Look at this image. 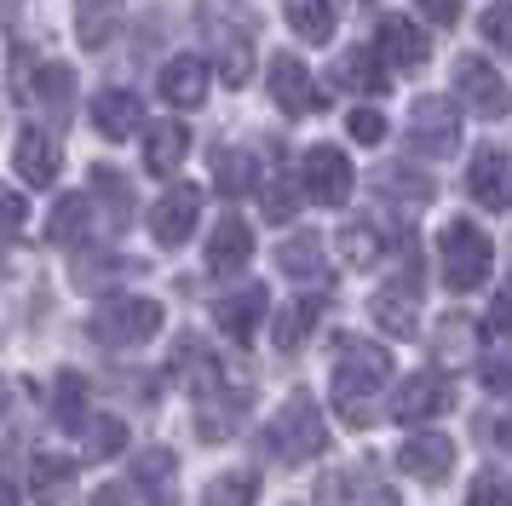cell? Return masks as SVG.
Segmentation results:
<instances>
[{"label":"cell","instance_id":"4dcf8cb0","mask_svg":"<svg viewBox=\"0 0 512 506\" xmlns=\"http://www.w3.org/2000/svg\"><path fill=\"white\" fill-rule=\"evenodd\" d=\"M282 12L294 23V35H305V41L323 46L334 35V0H282Z\"/></svg>","mask_w":512,"mask_h":506},{"label":"cell","instance_id":"1f68e13d","mask_svg":"<svg viewBox=\"0 0 512 506\" xmlns=\"http://www.w3.org/2000/svg\"><path fill=\"white\" fill-rule=\"evenodd\" d=\"M340 253H346V265H363V271H369L374 259L386 253V236H380L369 219H351V225L340 230Z\"/></svg>","mask_w":512,"mask_h":506},{"label":"cell","instance_id":"3957f363","mask_svg":"<svg viewBox=\"0 0 512 506\" xmlns=\"http://www.w3.org/2000/svg\"><path fill=\"white\" fill-rule=\"evenodd\" d=\"M323 443H328V432H323V409L305 397V391H294L288 403L277 409V420H271V432H265V449L277 460H288V466H300V460H317L323 455Z\"/></svg>","mask_w":512,"mask_h":506},{"label":"cell","instance_id":"ac0fdd59","mask_svg":"<svg viewBox=\"0 0 512 506\" xmlns=\"http://www.w3.org/2000/svg\"><path fill=\"white\" fill-rule=\"evenodd\" d=\"M248 259H254V230L242 225V219H219L213 236H208V271L213 276H236Z\"/></svg>","mask_w":512,"mask_h":506},{"label":"cell","instance_id":"f546056e","mask_svg":"<svg viewBox=\"0 0 512 506\" xmlns=\"http://www.w3.org/2000/svg\"><path fill=\"white\" fill-rule=\"evenodd\" d=\"M213 52H219V75H225L231 87H242V81L254 75V46H248L242 29H219V35H213Z\"/></svg>","mask_w":512,"mask_h":506},{"label":"cell","instance_id":"f6af8a7d","mask_svg":"<svg viewBox=\"0 0 512 506\" xmlns=\"http://www.w3.org/2000/svg\"><path fill=\"white\" fill-rule=\"evenodd\" d=\"M484 386L495 397H512V363H484Z\"/></svg>","mask_w":512,"mask_h":506},{"label":"cell","instance_id":"83f0119b","mask_svg":"<svg viewBox=\"0 0 512 506\" xmlns=\"http://www.w3.org/2000/svg\"><path fill=\"white\" fill-rule=\"evenodd\" d=\"M87 230H93V196H64V202L52 207V225H47L52 242L75 248V242H81Z\"/></svg>","mask_w":512,"mask_h":506},{"label":"cell","instance_id":"44dd1931","mask_svg":"<svg viewBox=\"0 0 512 506\" xmlns=\"http://www.w3.org/2000/svg\"><path fill=\"white\" fill-rule=\"evenodd\" d=\"M334 81H340V87H351V92H386V87H392L386 58H380V52H369V46H351V52H340Z\"/></svg>","mask_w":512,"mask_h":506},{"label":"cell","instance_id":"8fae6325","mask_svg":"<svg viewBox=\"0 0 512 506\" xmlns=\"http://www.w3.org/2000/svg\"><path fill=\"white\" fill-rule=\"evenodd\" d=\"M12 167H18V179L35 184V190H47L58 179V167H64V150H58V138L41 133V127H24L18 138V150H12Z\"/></svg>","mask_w":512,"mask_h":506},{"label":"cell","instance_id":"816d5d0a","mask_svg":"<svg viewBox=\"0 0 512 506\" xmlns=\"http://www.w3.org/2000/svg\"><path fill=\"white\" fill-rule=\"evenodd\" d=\"M6 403H12V397H6V386H0V420H6Z\"/></svg>","mask_w":512,"mask_h":506},{"label":"cell","instance_id":"ffe728a7","mask_svg":"<svg viewBox=\"0 0 512 506\" xmlns=\"http://www.w3.org/2000/svg\"><path fill=\"white\" fill-rule=\"evenodd\" d=\"M190 150V127H179V121H156V127H144V167L150 173H179V161H185Z\"/></svg>","mask_w":512,"mask_h":506},{"label":"cell","instance_id":"e575fe53","mask_svg":"<svg viewBox=\"0 0 512 506\" xmlns=\"http://www.w3.org/2000/svg\"><path fill=\"white\" fill-rule=\"evenodd\" d=\"M254 495H259V478H254V472H225V478L208 483L202 506H254Z\"/></svg>","mask_w":512,"mask_h":506},{"label":"cell","instance_id":"681fc988","mask_svg":"<svg viewBox=\"0 0 512 506\" xmlns=\"http://www.w3.org/2000/svg\"><path fill=\"white\" fill-rule=\"evenodd\" d=\"M0 506H18V495H12V478L0 472Z\"/></svg>","mask_w":512,"mask_h":506},{"label":"cell","instance_id":"6da1fadb","mask_svg":"<svg viewBox=\"0 0 512 506\" xmlns=\"http://www.w3.org/2000/svg\"><path fill=\"white\" fill-rule=\"evenodd\" d=\"M386 374H392L386 345H369V340L340 345V357H334V403H340V414L351 426H369V397L386 386Z\"/></svg>","mask_w":512,"mask_h":506},{"label":"cell","instance_id":"d590c367","mask_svg":"<svg viewBox=\"0 0 512 506\" xmlns=\"http://www.w3.org/2000/svg\"><path fill=\"white\" fill-rule=\"evenodd\" d=\"M127 449V420H116V414H98V420H87V455L93 460H110Z\"/></svg>","mask_w":512,"mask_h":506},{"label":"cell","instance_id":"60d3db41","mask_svg":"<svg viewBox=\"0 0 512 506\" xmlns=\"http://www.w3.org/2000/svg\"><path fill=\"white\" fill-rule=\"evenodd\" d=\"M466 506H512V483L489 472V478H478V483H472V495H466Z\"/></svg>","mask_w":512,"mask_h":506},{"label":"cell","instance_id":"7dc6e473","mask_svg":"<svg viewBox=\"0 0 512 506\" xmlns=\"http://www.w3.org/2000/svg\"><path fill=\"white\" fill-rule=\"evenodd\" d=\"M87 506H133V495H127V483H104V489H93Z\"/></svg>","mask_w":512,"mask_h":506},{"label":"cell","instance_id":"e0dca14e","mask_svg":"<svg viewBox=\"0 0 512 506\" xmlns=\"http://www.w3.org/2000/svg\"><path fill=\"white\" fill-rule=\"evenodd\" d=\"M449 466H455V443L438 432H415L403 443V472L420 483H443L449 478Z\"/></svg>","mask_w":512,"mask_h":506},{"label":"cell","instance_id":"c3c4849f","mask_svg":"<svg viewBox=\"0 0 512 506\" xmlns=\"http://www.w3.org/2000/svg\"><path fill=\"white\" fill-rule=\"evenodd\" d=\"M317 501H323V506H346V478L334 472V478H328L323 489H317Z\"/></svg>","mask_w":512,"mask_h":506},{"label":"cell","instance_id":"f1b7e54d","mask_svg":"<svg viewBox=\"0 0 512 506\" xmlns=\"http://www.w3.org/2000/svg\"><path fill=\"white\" fill-rule=\"evenodd\" d=\"M277 265H282V276H294V282L323 276V236H288L277 248Z\"/></svg>","mask_w":512,"mask_h":506},{"label":"cell","instance_id":"ba28073f","mask_svg":"<svg viewBox=\"0 0 512 506\" xmlns=\"http://www.w3.org/2000/svg\"><path fill=\"white\" fill-rule=\"evenodd\" d=\"M455 92H461L466 110H478V115L507 110V81H501V69L489 64V58H478V52H461V58H455Z\"/></svg>","mask_w":512,"mask_h":506},{"label":"cell","instance_id":"bcb514c9","mask_svg":"<svg viewBox=\"0 0 512 506\" xmlns=\"http://www.w3.org/2000/svg\"><path fill=\"white\" fill-rule=\"evenodd\" d=\"M420 12H426L432 23H455L461 18V0H420Z\"/></svg>","mask_w":512,"mask_h":506},{"label":"cell","instance_id":"5bb4252c","mask_svg":"<svg viewBox=\"0 0 512 506\" xmlns=\"http://www.w3.org/2000/svg\"><path fill=\"white\" fill-rule=\"evenodd\" d=\"M265 305H271L265 288H236V294H225L219 305H213V322L242 345V340H254L259 328H265Z\"/></svg>","mask_w":512,"mask_h":506},{"label":"cell","instance_id":"7a4b0ae2","mask_svg":"<svg viewBox=\"0 0 512 506\" xmlns=\"http://www.w3.org/2000/svg\"><path fill=\"white\" fill-rule=\"evenodd\" d=\"M156 328H162V305L156 299H139V294H121V299H104L87 322V334H93L104 351H133V345L156 340Z\"/></svg>","mask_w":512,"mask_h":506},{"label":"cell","instance_id":"9a60e30c","mask_svg":"<svg viewBox=\"0 0 512 506\" xmlns=\"http://www.w3.org/2000/svg\"><path fill=\"white\" fill-rule=\"evenodd\" d=\"M93 127L104 138H133L144 127V104H139V92H127V87H104L93 98Z\"/></svg>","mask_w":512,"mask_h":506},{"label":"cell","instance_id":"74e56055","mask_svg":"<svg viewBox=\"0 0 512 506\" xmlns=\"http://www.w3.org/2000/svg\"><path fill=\"white\" fill-rule=\"evenodd\" d=\"M133 478H139L144 489H156V495L173 489V455H167V449H144L139 466H133Z\"/></svg>","mask_w":512,"mask_h":506},{"label":"cell","instance_id":"484cf974","mask_svg":"<svg viewBox=\"0 0 512 506\" xmlns=\"http://www.w3.org/2000/svg\"><path fill=\"white\" fill-rule=\"evenodd\" d=\"M317 317H323V299H294V305H282V311H277V328H271L277 351H300Z\"/></svg>","mask_w":512,"mask_h":506},{"label":"cell","instance_id":"d6a6232c","mask_svg":"<svg viewBox=\"0 0 512 506\" xmlns=\"http://www.w3.org/2000/svg\"><path fill=\"white\" fill-rule=\"evenodd\" d=\"M75 29L87 46H104L116 35V0H75Z\"/></svg>","mask_w":512,"mask_h":506},{"label":"cell","instance_id":"8d00e7d4","mask_svg":"<svg viewBox=\"0 0 512 506\" xmlns=\"http://www.w3.org/2000/svg\"><path fill=\"white\" fill-rule=\"evenodd\" d=\"M121 271H133V259H116V253H98V259H75V288H104L110 276H121Z\"/></svg>","mask_w":512,"mask_h":506},{"label":"cell","instance_id":"7bdbcfd3","mask_svg":"<svg viewBox=\"0 0 512 506\" xmlns=\"http://www.w3.org/2000/svg\"><path fill=\"white\" fill-rule=\"evenodd\" d=\"M351 138H357V144H380V138H386V115L380 110H351Z\"/></svg>","mask_w":512,"mask_h":506},{"label":"cell","instance_id":"4316f807","mask_svg":"<svg viewBox=\"0 0 512 506\" xmlns=\"http://www.w3.org/2000/svg\"><path fill=\"white\" fill-rule=\"evenodd\" d=\"M35 104L52 115V121H64V115L75 110V75L64 64H47L41 75H35Z\"/></svg>","mask_w":512,"mask_h":506},{"label":"cell","instance_id":"8992f818","mask_svg":"<svg viewBox=\"0 0 512 506\" xmlns=\"http://www.w3.org/2000/svg\"><path fill=\"white\" fill-rule=\"evenodd\" d=\"M196 219H202V190L196 184H173L162 202L150 207V236L162 248H185L190 236H196Z\"/></svg>","mask_w":512,"mask_h":506},{"label":"cell","instance_id":"b9f144b4","mask_svg":"<svg viewBox=\"0 0 512 506\" xmlns=\"http://www.w3.org/2000/svg\"><path fill=\"white\" fill-rule=\"evenodd\" d=\"M24 219H29L24 196H18V190H6V184H0V236H18V230H24Z\"/></svg>","mask_w":512,"mask_h":506},{"label":"cell","instance_id":"7402d4cb","mask_svg":"<svg viewBox=\"0 0 512 506\" xmlns=\"http://www.w3.org/2000/svg\"><path fill=\"white\" fill-rule=\"evenodd\" d=\"M70 483H75L70 455H35V466H29V501L35 506H58L70 495Z\"/></svg>","mask_w":512,"mask_h":506},{"label":"cell","instance_id":"836d02e7","mask_svg":"<svg viewBox=\"0 0 512 506\" xmlns=\"http://www.w3.org/2000/svg\"><path fill=\"white\" fill-rule=\"evenodd\" d=\"M93 196L110 207V219H116V225L133 219V184L121 179L116 167H93Z\"/></svg>","mask_w":512,"mask_h":506},{"label":"cell","instance_id":"ab89813d","mask_svg":"<svg viewBox=\"0 0 512 506\" xmlns=\"http://www.w3.org/2000/svg\"><path fill=\"white\" fill-rule=\"evenodd\" d=\"M294 207H300V184L277 173V179L265 184V219H294Z\"/></svg>","mask_w":512,"mask_h":506},{"label":"cell","instance_id":"cb8c5ba5","mask_svg":"<svg viewBox=\"0 0 512 506\" xmlns=\"http://www.w3.org/2000/svg\"><path fill=\"white\" fill-rule=\"evenodd\" d=\"M213 184L219 196H248L259 184V161L248 150H213Z\"/></svg>","mask_w":512,"mask_h":506},{"label":"cell","instance_id":"52a82bcc","mask_svg":"<svg viewBox=\"0 0 512 506\" xmlns=\"http://www.w3.org/2000/svg\"><path fill=\"white\" fill-rule=\"evenodd\" d=\"M351 184H357V173H351L346 150H334V144H311L305 150V196L323 207H340L351 196Z\"/></svg>","mask_w":512,"mask_h":506},{"label":"cell","instance_id":"603a6c76","mask_svg":"<svg viewBox=\"0 0 512 506\" xmlns=\"http://www.w3.org/2000/svg\"><path fill=\"white\" fill-rule=\"evenodd\" d=\"M374 184H380L392 202H403V207H426V202H432V179L415 173L409 161H386V167L374 173Z\"/></svg>","mask_w":512,"mask_h":506},{"label":"cell","instance_id":"f35d334b","mask_svg":"<svg viewBox=\"0 0 512 506\" xmlns=\"http://www.w3.org/2000/svg\"><path fill=\"white\" fill-rule=\"evenodd\" d=\"M478 29H484V41L495 46V52H507L512 58V0H495L484 18H478Z\"/></svg>","mask_w":512,"mask_h":506},{"label":"cell","instance_id":"2e32d148","mask_svg":"<svg viewBox=\"0 0 512 506\" xmlns=\"http://www.w3.org/2000/svg\"><path fill=\"white\" fill-rule=\"evenodd\" d=\"M156 87H162V98L173 104V110H196V104L208 98V64H202V58H190V52H185V58H167Z\"/></svg>","mask_w":512,"mask_h":506},{"label":"cell","instance_id":"9c48e42d","mask_svg":"<svg viewBox=\"0 0 512 506\" xmlns=\"http://www.w3.org/2000/svg\"><path fill=\"white\" fill-rule=\"evenodd\" d=\"M449 403H455V386H449L443 374H409V380L397 386V397H392V420L415 426V420H432V414H443Z\"/></svg>","mask_w":512,"mask_h":506},{"label":"cell","instance_id":"30bf717a","mask_svg":"<svg viewBox=\"0 0 512 506\" xmlns=\"http://www.w3.org/2000/svg\"><path fill=\"white\" fill-rule=\"evenodd\" d=\"M369 311H374V322H380L386 334H397V340H415V328H420V282H409V276L386 282V288L369 299Z\"/></svg>","mask_w":512,"mask_h":506},{"label":"cell","instance_id":"ee69618b","mask_svg":"<svg viewBox=\"0 0 512 506\" xmlns=\"http://www.w3.org/2000/svg\"><path fill=\"white\" fill-rule=\"evenodd\" d=\"M489 334L495 340H512V299H495L489 305Z\"/></svg>","mask_w":512,"mask_h":506},{"label":"cell","instance_id":"277c9868","mask_svg":"<svg viewBox=\"0 0 512 506\" xmlns=\"http://www.w3.org/2000/svg\"><path fill=\"white\" fill-rule=\"evenodd\" d=\"M438 253H443V282H449L455 294H472V288H484V282H489L495 248H489V236L478 225L449 219V225H443V236H438Z\"/></svg>","mask_w":512,"mask_h":506},{"label":"cell","instance_id":"7c38bea8","mask_svg":"<svg viewBox=\"0 0 512 506\" xmlns=\"http://www.w3.org/2000/svg\"><path fill=\"white\" fill-rule=\"evenodd\" d=\"M271 98H277V110L288 115H305V110H317V87H311V69L294 58V52H277L271 58Z\"/></svg>","mask_w":512,"mask_h":506},{"label":"cell","instance_id":"4fadbf2b","mask_svg":"<svg viewBox=\"0 0 512 506\" xmlns=\"http://www.w3.org/2000/svg\"><path fill=\"white\" fill-rule=\"evenodd\" d=\"M374 52H380L392 69H420L426 64V52H432V41L415 29V18H380V29H374Z\"/></svg>","mask_w":512,"mask_h":506},{"label":"cell","instance_id":"5b68a950","mask_svg":"<svg viewBox=\"0 0 512 506\" xmlns=\"http://www.w3.org/2000/svg\"><path fill=\"white\" fill-rule=\"evenodd\" d=\"M409 144L426 156H455L461 150V110L449 98H415L409 104Z\"/></svg>","mask_w":512,"mask_h":506},{"label":"cell","instance_id":"d4e9b609","mask_svg":"<svg viewBox=\"0 0 512 506\" xmlns=\"http://www.w3.org/2000/svg\"><path fill=\"white\" fill-rule=\"evenodd\" d=\"M52 420H58L64 432H81V426H87V380H81L75 368H64L58 386H52Z\"/></svg>","mask_w":512,"mask_h":506},{"label":"cell","instance_id":"d6986e66","mask_svg":"<svg viewBox=\"0 0 512 506\" xmlns=\"http://www.w3.org/2000/svg\"><path fill=\"white\" fill-rule=\"evenodd\" d=\"M507 150H478L472 156V167H466V190H472V202H484V207H507Z\"/></svg>","mask_w":512,"mask_h":506},{"label":"cell","instance_id":"f907efd6","mask_svg":"<svg viewBox=\"0 0 512 506\" xmlns=\"http://www.w3.org/2000/svg\"><path fill=\"white\" fill-rule=\"evenodd\" d=\"M374 506H397V495H392V489H380V495H374Z\"/></svg>","mask_w":512,"mask_h":506}]
</instances>
